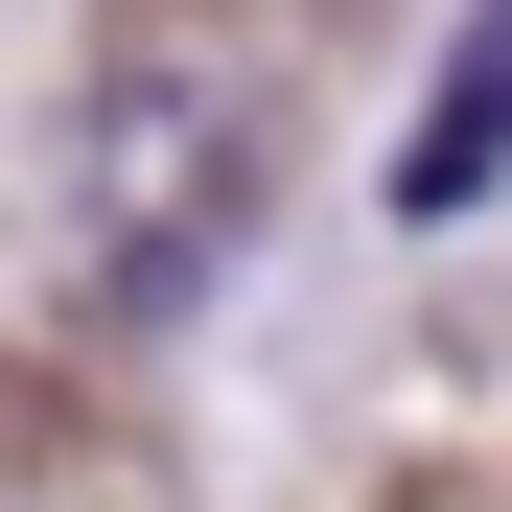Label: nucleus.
Returning <instances> with one entry per match:
<instances>
[{"instance_id": "obj_1", "label": "nucleus", "mask_w": 512, "mask_h": 512, "mask_svg": "<svg viewBox=\"0 0 512 512\" xmlns=\"http://www.w3.org/2000/svg\"><path fill=\"white\" fill-rule=\"evenodd\" d=\"M489 163H512V0H466L443 94H419V140H396V210H489Z\"/></svg>"}]
</instances>
